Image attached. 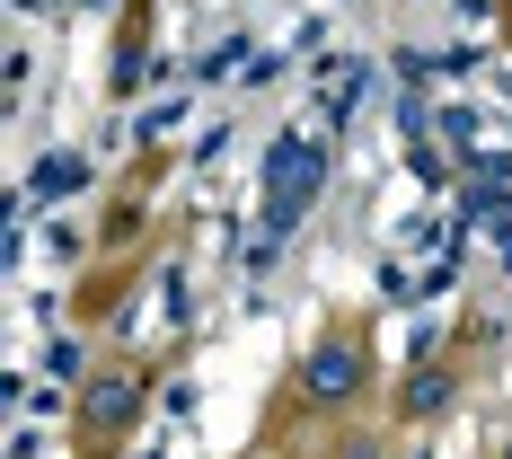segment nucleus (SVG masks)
<instances>
[{"instance_id": "1", "label": "nucleus", "mask_w": 512, "mask_h": 459, "mask_svg": "<svg viewBox=\"0 0 512 459\" xmlns=\"http://www.w3.org/2000/svg\"><path fill=\"white\" fill-rule=\"evenodd\" d=\"M327 195V142L318 133H274V151H265V239H292L301 230V212Z\"/></svg>"}, {"instance_id": "2", "label": "nucleus", "mask_w": 512, "mask_h": 459, "mask_svg": "<svg viewBox=\"0 0 512 459\" xmlns=\"http://www.w3.org/2000/svg\"><path fill=\"white\" fill-rule=\"evenodd\" d=\"M301 389H309V407L354 398V389H362V345H345V336H336V345H318V354H309V371H301Z\"/></svg>"}, {"instance_id": "3", "label": "nucleus", "mask_w": 512, "mask_h": 459, "mask_svg": "<svg viewBox=\"0 0 512 459\" xmlns=\"http://www.w3.org/2000/svg\"><path fill=\"white\" fill-rule=\"evenodd\" d=\"M80 186H89V159H80V151H45L36 168H27V186H18V212L62 204V195H80Z\"/></svg>"}, {"instance_id": "4", "label": "nucleus", "mask_w": 512, "mask_h": 459, "mask_svg": "<svg viewBox=\"0 0 512 459\" xmlns=\"http://www.w3.org/2000/svg\"><path fill=\"white\" fill-rule=\"evenodd\" d=\"M133 407H142V398H133V380H124V371H98V380H89V398H80V415H89L98 433H124Z\"/></svg>"}, {"instance_id": "5", "label": "nucleus", "mask_w": 512, "mask_h": 459, "mask_svg": "<svg viewBox=\"0 0 512 459\" xmlns=\"http://www.w3.org/2000/svg\"><path fill=\"white\" fill-rule=\"evenodd\" d=\"M460 212H468V221H495V230H504V221H512L504 168H477V177H468V195H460Z\"/></svg>"}, {"instance_id": "6", "label": "nucleus", "mask_w": 512, "mask_h": 459, "mask_svg": "<svg viewBox=\"0 0 512 459\" xmlns=\"http://www.w3.org/2000/svg\"><path fill=\"white\" fill-rule=\"evenodd\" d=\"M407 407L415 415H442V407H451V371H442V362H424V371L407 380Z\"/></svg>"}, {"instance_id": "7", "label": "nucleus", "mask_w": 512, "mask_h": 459, "mask_svg": "<svg viewBox=\"0 0 512 459\" xmlns=\"http://www.w3.org/2000/svg\"><path fill=\"white\" fill-rule=\"evenodd\" d=\"M239 53H248V36H221L212 53H195V80H230V71H248Z\"/></svg>"}, {"instance_id": "8", "label": "nucleus", "mask_w": 512, "mask_h": 459, "mask_svg": "<svg viewBox=\"0 0 512 459\" xmlns=\"http://www.w3.org/2000/svg\"><path fill=\"white\" fill-rule=\"evenodd\" d=\"M495 265H504V274H512V221H504V239H495Z\"/></svg>"}, {"instance_id": "9", "label": "nucleus", "mask_w": 512, "mask_h": 459, "mask_svg": "<svg viewBox=\"0 0 512 459\" xmlns=\"http://www.w3.org/2000/svg\"><path fill=\"white\" fill-rule=\"evenodd\" d=\"M504 459H512V442H504Z\"/></svg>"}]
</instances>
